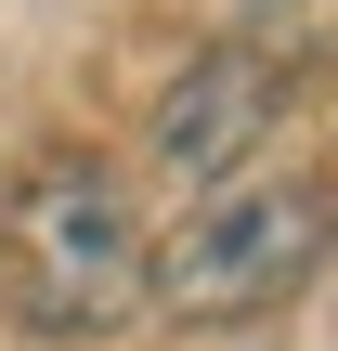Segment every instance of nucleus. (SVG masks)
Segmentation results:
<instances>
[{"label":"nucleus","instance_id":"nucleus-2","mask_svg":"<svg viewBox=\"0 0 338 351\" xmlns=\"http://www.w3.org/2000/svg\"><path fill=\"white\" fill-rule=\"evenodd\" d=\"M326 247H338V182L326 169H248V182L195 195L156 234L143 300L182 313V326H261V313H287L326 274Z\"/></svg>","mask_w":338,"mask_h":351},{"label":"nucleus","instance_id":"nucleus-4","mask_svg":"<svg viewBox=\"0 0 338 351\" xmlns=\"http://www.w3.org/2000/svg\"><path fill=\"white\" fill-rule=\"evenodd\" d=\"M234 39H248L261 65L313 78V65H338V0H234Z\"/></svg>","mask_w":338,"mask_h":351},{"label":"nucleus","instance_id":"nucleus-1","mask_svg":"<svg viewBox=\"0 0 338 351\" xmlns=\"http://www.w3.org/2000/svg\"><path fill=\"white\" fill-rule=\"evenodd\" d=\"M143 274H156V234L130 208V182L91 156V143H39L0 195V300L13 326L52 351H91L143 313Z\"/></svg>","mask_w":338,"mask_h":351},{"label":"nucleus","instance_id":"nucleus-3","mask_svg":"<svg viewBox=\"0 0 338 351\" xmlns=\"http://www.w3.org/2000/svg\"><path fill=\"white\" fill-rule=\"evenodd\" d=\"M274 117H287V65H261L248 39H208V52L156 91L143 143H156V169H169V182L221 195V182H248V156L274 143Z\"/></svg>","mask_w":338,"mask_h":351}]
</instances>
